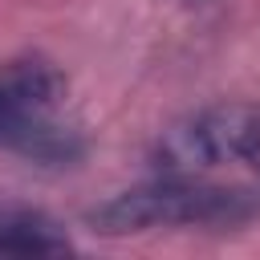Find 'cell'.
Masks as SVG:
<instances>
[{"label":"cell","mask_w":260,"mask_h":260,"mask_svg":"<svg viewBox=\"0 0 260 260\" xmlns=\"http://www.w3.org/2000/svg\"><path fill=\"white\" fill-rule=\"evenodd\" d=\"M260 215V191L211 183L207 175L158 171V179L126 187L89 211L102 236H130L154 228H240Z\"/></svg>","instance_id":"1"},{"label":"cell","mask_w":260,"mask_h":260,"mask_svg":"<svg viewBox=\"0 0 260 260\" xmlns=\"http://www.w3.org/2000/svg\"><path fill=\"white\" fill-rule=\"evenodd\" d=\"M69 248V236L41 215H0V256H53Z\"/></svg>","instance_id":"4"},{"label":"cell","mask_w":260,"mask_h":260,"mask_svg":"<svg viewBox=\"0 0 260 260\" xmlns=\"http://www.w3.org/2000/svg\"><path fill=\"white\" fill-rule=\"evenodd\" d=\"M150 162L175 175L244 167L260 183V102H211L187 114L158 134Z\"/></svg>","instance_id":"3"},{"label":"cell","mask_w":260,"mask_h":260,"mask_svg":"<svg viewBox=\"0 0 260 260\" xmlns=\"http://www.w3.org/2000/svg\"><path fill=\"white\" fill-rule=\"evenodd\" d=\"M65 77L45 57H20L0 69V150L41 167H73L85 154L81 134L57 118Z\"/></svg>","instance_id":"2"}]
</instances>
